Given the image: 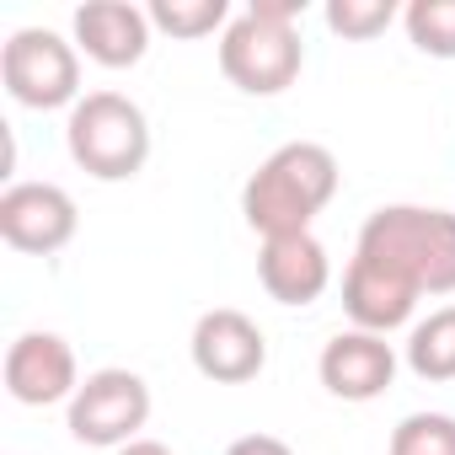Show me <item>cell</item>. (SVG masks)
Here are the masks:
<instances>
[{"mask_svg": "<svg viewBox=\"0 0 455 455\" xmlns=\"http://www.w3.org/2000/svg\"><path fill=\"white\" fill-rule=\"evenodd\" d=\"M81 209L60 182H12L0 193V242L28 258H54L76 242Z\"/></svg>", "mask_w": 455, "mask_h": 455, "instance_id": "obj_7", "label": "cell"}, {"mask_svg": "<svg viewBox=\"0 0 455 455\" xmlns=\"http://www.w3.org/2000/svg\"><path fill=\"white\" fill-rule=\"evenodd\" d=\"M338 156L316 140H290L279 145L242 188V220L263 242L274 236H300L311 231V220L338 198Z\"/></svg>", "mask_w": 455, "mask_h": 455, "instance_id": "obj_2", "label": "cell"}, {"mask_svg": "<svg viewBox=\"0 0 455 455\" xmlns=\"http://www.w3.org/2000/svg\"><path fill=\"white\" fill-rule=\"evenodd\" d=\"M354 258L412 300L455 295V214L428 204H380L364 220Z\"/></svg>", "mask_w": 455, "mask_h": 455, "instance_id": "obj_1", "label": "cell"}, {"mask_svg": "<svg viewBox=\"0 0 455 455\" xmlns=\"http://www.w3.org/2000/svg\"><path fill=\"white\" fill-rule=\"evenodd\" d=\"M76 49L102 70H134L150 49V12L129 0H86L76 6Z\"/></svg>", "mask_w": 455, "mask_h": 455, "instance_id": "obj_11", "label": "cell"}, {"mask_svg": "<svg viewBox=\"0 0 455 455\" xmlns=\"http://www.w3.org/2000/svg\"><path fill=\"white\" fill-rule=\"evenodd\" d=\"M402 28H407L418 54L455 60V0H412L402 12Z\"/></svg>", "mask_w": 455, "mask_h": 455, "instance_id": "obj_15", "label": "cell"}, {"mask_svg": "<svg viewBox=\"0 0 455 455\" xmlns=\"http://www.w3.org/2000/svg\"><path fill=\"white\" fill-rule=\"evenodd\" d=\"M188 354H193V370L204 380H214V386H247L268 364V338H263V327L247 311L214 306V311H204L193 322Z\"/></svg>", "mask_w": 455, "mask_h": 455, "instance_id": "obj_8", "label": "cell"}, {"mask_svg": "<svg viewBox=\"0 0 455 455\" xmlns=\"http://www.w3.org/2000/svg\"><path fill=\"white\" fill-rule=\"evenodd\" d=\"M0 81L17 108L33 113H54V108H76L81 92V49L65 44L49 28H17L0 49Z\"/></svg>", "mask_w": 455, "mask_h": 455, "instance_id": "obj_5", "label": "cell"}, {"mask_svg": "<svg viewBox=\"0 0 455 455\" xmlns=\"http://www.w3.org/2000/svg\"><path fill=\"white\" fill-rule=\"evenodd\" d=\"M258 279H263L268 300H279V306H316L332 284V258L311 231L274 236L258 252Z\"/></svg>", "mask_w": 455, "mask_h": 455, "instance_id": "obj_12", "label": "cell"}, {"mask_svg": "<svg viewBox=\"0 0 455 455\" xmlns=\"http://www.w3.org/2000/svg\"><path fill=\"white\" fill-rule=\"evenodd\" d=\"M118 455H172V450H166L161 439H134V444H124Z\"/></svg>", "mask_w": 455, "mask_h": 455, "instance_id": "obj_19", "label": "cell"}, {"mask_svg": "<svg viewBox=\"0 0 455 455\" xmlns=\"http://www.w3.org/2000/svg\"><path fill=\"white\" fill-rule=\"evenodd\" d=\"M402 359L418 380L428 386H444L455 380V306H439L428 311L423 322H412L407 343H402Z\"/></svg>", "mask_w": 455, "mask_h": 455, "instance_id": "obj_13", "label": "cell"}, {"mask_svg": "<svg viewBox=\"0 0 455 455\" xmlns=\"http://www.w3.org/2000/svg\"><path fill=\"white\" fill-rule=\"evenodd\" d=\"M6 391L22 407H54L81 391V364L76 348L60 332H22L6 348Z\"/></svg>", "mask_w": 455, "mask_h": 455, "instance_id": "obj_9", "label": "cell"}, {"mask_svg": "<svg viewBox=\"0 0 455 455\" xmlns=\"http://www.w3.org/2000/svg\"><path fill=\"white\" fill-rule=\"evenodd\" d=\"M225 455H295V450H290V439H279V434H242V439L225 444Z\"/></svg>", "mask_w": 455, "mask_h": 455, "instance_id": "obj_18", "label": "cell"}, {"mask_svg": "<svg viewBox=\"0 0 455 455\" xmlns=\"http://www.w3.org/2000/svg\"><path fill=\"white\" fill-rule=\"evenodd\" d=\"M396 348L380 338V332H359V327H348V332H338L327 348H322V359H316V375H322V386L338 396V402H375V396H386V386L396 380Z\"/></svg>", "mask_w": 455, "mask_h": 455, "instance_id": "obj_10", "label": "cell"}, {"mask_svg": "<svg viewBox=\"0 0 455 455\" xmlns=\"http://www.w3.org/2000/svg\"><path fill=\"white\" fill-rule=\"evenodd\" d=\"M306 0H252L231 28L220 33V76L247 97H279L300 81L306 44H300Z\"/></svg>", "mask_w": 455, "mask_h": 455, "instance_id": "obj_3", "label": "cell"}, {"mask_svg": "<svg viewBox=\"0 0 455 455\" xmlns=\"http://www.w3.org/2000/svg\"><path fill=\"white\" fill-rule=\"evenodd\" d=\"M391 455H455V418L450 412H407L391 428Z\"/></svg>", "mask_w": 455, "mask_h": 455, "instance_id": "obj_17", "label": "cell"}, {"mask_svg": "<svg viewBox=\"0 0 455 455\" xmlns=\"http://www.w3.org/2000/svg\"><path fill=\"white\" fill-rule=\"evenodd\" d=\"M70 434L92 450H124L140 439V428L150 423V386L145 375L134 370H92L81 380V391L70 396V412H65Z\"/></svg>", "mask_w": 455, "mask_h": 455, "instance_id": "obj_6", "label": "cell"}, {"mask_svg": "<svg viewBox=\"0 0 455 455\" xmlns=\"http://www.w3.org/2000/svg\"><path fill=\"white\" fill-rule=\"evenodd\" d=\"M70 161L97 182H129L150 161V118L124 92H86L65 118Z\"/></svg>", "mask_w": 455, "mask_h": 455, "instance_id": "obj_4", "label": "cell"}, {"mask_svg": "<svg viewBox=\"0 0 455 455\" xmlns=\"http://www.w3.org/2000/svg\"><path fill=\"white\" fill-rule=\"evenodd\" d=\"M145 12H150V28L156 33H172L182 44L231 28V6H225V0H150Z\"/></svg>", "mask_w": 455, "mask_h": 455, "instance_id": "obj_14", "label": "cell"}, {"mask_svg": "<svg viewBox=\"0 0 455 455\" xmlns=\"http://www.w3.org/2000/svg\"><path fill=\"white\" fill-rule=\"evenodd\" d=\"M327 28L343 38V44H370L380 38L402 12H396V0H327Z\"/></svg>", "mask_w": 455, "mask_h": 455, "instance_id": "obj_16", "label": "cell"}]
</instances>
